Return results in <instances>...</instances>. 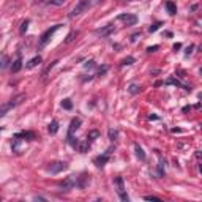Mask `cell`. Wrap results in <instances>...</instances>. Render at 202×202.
Listing matches in <instances>:
<instances>
[{
	"instance_id": "obj_33",
	"label": "cell",
	"mask_w": 202,
	"mask_h": 202,
	"mask_svg": "<svg viewBox=\"0 0 202 202\" xmlns=\"http://www.w3.org/2000/svg\"><path fill=\"white\" fill-rule=\"evenodd\" d=\"M74 35H76V32H71L68 35V38H67V43H71L73 40H74Z\"/></svg>"
},
{
	"instance_id": "obj_23",
	"label": "cell",
	"mask_w": 202,
	"mask_h": 202,
	"mask_svg": "<svg viewBox=\"0 0 202 202\" xmlns=\"http://www.w3.org/2000/svg\"><path fill=\"white\" fill-rule=\"evenodd\" d=\"M161 27V22H155V24H152L150 27H149V32L150 33H153V32H156L158 29Z\"/></svg>"
},
{
	"instance_id": "obj_39",
	"label": "cell",
	"mask_w": 202,
	"mask_h": 202,
	"mask_svg": "<svg viewBox=\"0 0 202 202\" xmlns=\"http://www.w3.org/2000/svg\"><path fill=\"white\" fill-rule=\"evenodd\" d=\"M199 49H201V52H202V44H201V46H199Z\"/></svg>"
},
{
	"instance_id": "obj_26",
	"label": "cell",
	"mask_w": 202,
	"mask_h": 202,
	"mask_svg": "<svg viewBox=\"0 0 202 202\" xmlns=\"http://www.w3.org/2000/svg\"><path fill=\"white\" fill-rule=\"evenodd\" d=\"M107 69H109V67H106V65H104V67H101L98 69V73H96V76H104L107 73Z\"/></svg>"
},
{
	"instance_id": "obj_14",
	"label": "cell",
	"mask_w": 202,
	"mask_h": 202,
	"mask_svg": "<svg viewBox=\"0 0 202 202\" xmlns=\"http://www.w3.org/2000/svg\"><path fill=\"white\" fill-rule=\"evenodd\" d=\"M41 55H36V57H33V59L32 60H30L29 62V63H27V68H29V69H32V68H35V67H36V65H40L41 63Z\"/></svg>"
},
{
	"instance_id": "obj_22",
	"label": "cell",
	"mask_w": 202,
	"mask_h": 202,
	"mask_svg": "<svg viewBox=\"0 0 202 202\" xmlns=\"http://www.w3.org/2000/svg\"><path fill=\"white\" fill-rule=\"evenodd\" d=\"M98 137H100V131L93 130V131L88 133V139H90V141H95V139H98Z\"/></svg>"
},
{
	"instance_id": "obj_40",
	"label": "cell",
	"mask_w": 202,
	"mask_h": 202,
	"mask_svg": "<svg viewBox=\"0 0 202 202\" xmlns=\"http://www.w3.org/2000/svg\"><path fill=\"white\" fill-rule=\"evenodd\" d=\"M36 2H44V0H36Z\"/></svg>"
},
{
	"instance_id": "obj_38",
	"label": "cell",
	"mask_w": 202,
	"mask_h": 202,
	"mask_svg": "<svg viewBox=\"0 0 202 202\" xmlns=\"http://www.w3.org/2000/svg\"><path fill=\"white\" fill-rule=\"evenodd\" d=\"M199 170H201V174H202V164H199Z\"/></svg>"
},
{
	"instance_id": "obj_7",
	"label": "cell",
	"mask_w": 202,
	"mask_h": 202,
	"mask_svg": "<svg viewBox=\"0 0 202 202\" xmlns=\"http://www.w3.org/2000/svg\"><path fill=\"white\" fill-rule=\"evenodd\" d=\"M114 30H115L114 24H107V25H104V27H100V29H96L95 33H96V35H101V36H107V35L112 33Z\"/></svg>"
},
{
	"instance_id": "obj_17",
	"label": "cell",
	"mask_w": 202,
	"mask_h": 202,
	"mask_svg": "<svg viewBox=\"0 0 202 202\" xmlns=\"http://www.w3.org/2000/svg\"><path fill=\"white\" fill-rule=\"evenodd\" d=\"M77 149H79L81 153H85V152H88V149H90V144H88V139L87 141H82L79 142V145H77Z\"/></svg>"
},
{
	"instance_id": "obj_11",
	"label": "cell",
	"mask_w": 202,
	"mask_h": 202,
	"mask_svg": "<svg viewBox=\"0 0 202 202\" xmlns=\"http://www.w3.org/2000/svg\"><path fill=\"white\" fill-rule=\"evenodd\" d=\"M166 84H168V85H177V87H182V88H185L186 92H191V88H189V87H186V85H183V84H182L178 79H174V77H169V79L166 81Z\"/></svg>"
},
{
	"instance_id": "obj_15",
	"label": "cell",
	"mask_w": 202,
	"mask_h": 202,
	"mask_svg": "<svg viewBox=\"0 0 202 202\" xmlns=\"http://www.w3.org/2000/svg\"><path fill=\"white\" fill-rule=\"evenodd\" d=\"M166 10H168V13L170 16H174V14H177V6L174 2H166Z\"/></svg>"
},
{
	"instance_id": "obj_37",
	"label": "cell",
	"mask_w": 202,
	"mask_h": 202,
	"mask_svg": "<svg viewBox=\"0 0 202 202\" xmlns=\"http://www.w3.org/2000/svg\"><path fill=\"white\" fill-rule=\"evenodd\" d=\"M196 158H202V152H196Z\"/></svg>"
},
{
	"instance_id": "obj_13",
	"label": "cell",
	"mask_w": 202,
	"mask_h": 202,
	"mask_svg": "<svg viewBox=\"0 0 202 202\" xmlns=\"http://www.w3.org/2000/svg\"><path fill=\"white\" fill-rule=\"evenodd\" d=\"M21 68H22V59H21V57H18V59L13 62V65H11V71L18 73V71H21Z\"/></svg>"
},
{
	"instance_id": "obj_20",
	"label": "cell",
	"mask_w": 202,
	"mask_h": 202,
	"mask_svg": "<svg viewBox=\"0 0 202 202\" xmlns=\"http://www.w3.org/2000/svg\"><path fill=\"white\" fill-rule=\"evenodd\" d=\"M107 134H109V139L112 142L115 141V139L119 137V131L117 130H114V128H109V131H107Z\"/></svg>"
},
{
	"instance_id": "obj_8",
	"label": "cell",
	"mask_w": 202,
	"mask_h": 202,
	"mask_svg": "<svg viewBox=\"0 0 202 202\" xmlns=\"http://www.w3.org/2000/svg\"><path fill=\"white\" fill-rule=\"evenodd\" d=\"M74 186H77V177L76 175H69L67 180L62 183V188L63 189H71V188H74Z\"/></svg>"
},
{
	"instance_id": "obj_6",
	"label": "cell",
	"mask_w": 202,
	"mask_h": 202,
	"mask_svg": "<svg viewBox=\"0 0 202 202\" xmlns=\"http://www.w3.org/2000/svg\"><path fill=\"white\" fill-rule=\"evenodd\" d=\"M68 168V164L67 163H63V161H55V163H52V164L48 168V170L50 174H59V172H62V170H65Z\"/></svg>"
},
{
	"instance_id": "obj_28",
	"label": "cell",
	"mask_w": 202,
	"mask_h": 202,
	"mask_svg": "<svg viewBox=\"0 0 202 202\" xmlns=\"http://www.w3.org/2000/svg\"><path fill=\"white\" fill-rule=\"evenodd\" d=\"M29 24H30V21H29V19L22 22V25H21V33H25V30L29 29Z\"/></svg>"
},
{
	"instance_id": "obj_30",
	"label": "cell",
	"mask_w": 202,
	"mask_h": 202,
	"mask_svg": "<svg viewBox=\"0 0 202 202\" xmlns=\"http://www.w3.org/2000/svg\"><path fill=\"white\" fill-rule=\"evenodd\" d=\"M193 49H194V44H189L188 48L185 49V55H189V54L193 52Z\"/></svg>"
},
{
	"instance_id": "obj_18",
	"label": "cell",
	"mask_w": 202,
	"mask_h": 202,
	"mask_svg": "<svg viewBox=\"0 0 202 202\" xmlns=\"http://www.w3.org/2000/svg\"><path fill=\"white\" fill-rule=\"evenodd\" d=\"M128 92H130L131 95H136V93L141 92V87H139L137 84H130V87H128Z\"/></svg>"
},
{
	"instance_id": "obj_19",
	"label": "cell",
	"mask_w": 202,
	"mask_h": 202,
	"mask_svg": "<svg viewBox=\"0 0 202 202\" xmlns=\"http://www.w3.org/2000/svg\"><path fill=\"white\" fill-rule=\"evenodd\" d=\"M62 107H63V109H67V111L73 109V103H71V100H69V98H65L63 101H62Z\"/></svg>"
},
{
	"instance_id": "obj_2",
	"label": "cell",
	"mask_w": 202,
	"mask_h": 202,
	"mask_svg": "<svg viewBox=\"0 0 202 202\" xmlns=\"http://www.w3.org/2000/svg\"><path fill=\"white\" fill-rule=\"evenodd\" d=\"M92 6V3H90V0H81L79 3L76 5V8L71 11V13L68 14L69 18H76V16H79V14H82L85 10H88Z\"/></svg>"
},
{
	"instance_id": "obj_9",
	"label": "cell",
	"mask_w": 202,
	"mask_h": 202,
	"mask_svg": "<svg viewBox=\"0 0 202 202\" xmlns=\"http://www.w3.org/2000/svg\"><path fill=\"white\" fill-rule=\"evenodd\" d=\"M88 183H90V175H88V174L82 172L81 177H77V186H79V188H85Z\"/></svg>"
},
{
	"instance_id": "obj_36",
	"label": "cell",
	"mask_w": 202,
	"mask_h": 202,
	"mask_svg": "<svg viewBox=\"0 0 202 202\" xmlns=\"http://www.w3.org/2000/svg\"><path fill=\"white\" fill-rule=\"evenodd\" d=\"M180 48H182V44H180V43H175V44H174V50H178Z\"/></svg>"
},
{
	"instance_id": "obj_16",
	"label": "cell",
	"mask_w": 202,
	"mask_h": 202,
	"mask_svg": "<svg viewBox=\"0 0 202 202\" xmlns=\"http://www.w3.org/2000/svg\"><path fill=\"white\" fill-rule=\"evenodd\" d=\"M48 131L50 134H55L57 131H59V122H57V120H52V122L49 123V126H48Z\"/></svg>"
},
{
	"instance_id": "obj_10",
	"label": "cell",
	"mask_w": 202,
	"mask_h": 202,
	"mask_svg": "<svg viewBox=\"0 0 202 202\" xmlns=\"http://www.w3.org/2000/svg\"><path fill=\"white\" fill-rule=\"evenodd\" d=\"M109 161V153H104V155H100V156H96L93 163H95V166H98V168H103L106 163Z\"/></svg>"
},
{
	"instance_id": "obj_5",
	"label": "cell",
	"mask_w": 202,
	"mask_h": 202,
	"mask_svg": "<svg viewBox=\"0 0 202 202\" xmlns=\"http://www.w3.org/2000/svg\"><path fill=\"white\" fill-rule=\"evenodd\" d=\"M114 182H115V185H117V193H119L120 199L128 202V201H130V197H128V194L125 193V182H123V178L122 177H117Z\"/></svg>"
},
{
	"instance_id": "obj_12",
	"label": "cell",
	"mask_w": 202,
	"mask_h": 202,
	"mask_svg": "<svg viewBox=\"0 0 202 202\" xmlns=\"http://www.w3.org/2000/svg\"><path fill=\"white\" fill-rule=\"evenodd\" d=\"M134 153H136V156H137V160L145 161V152L142 150V147L139 145V144H134Z\"/></svg>"
},
{
	"instance_id": "obj_32",
	"label": "cell",
	"mask_w": 202,
	"mask_h": 202,
	"mask_svg": "<svg viewBox=\"0 0 202 202\" xmlns=\"http://www.w3.org/2000/svg\"><path fill=\"white\" fill-rule=\"evenodd\" d=\"M8 62H10V59L6 55H3V63H2V68H6L8 67Z\"/></svg>"
},
{
	"instance_id": "obj_41",
	"label": "cell",
	"mask_w": 202,
	"mask_h": 202,
	"mask_svg": "<svg viewBox=\"0 0 202 202\" xmlns=\"http://www.w3.org/2000/svg\"><path fill=\"white\" fill-rule=\"evenodd\" d=\"M201 73H202V69H201Z\"/></svg>"
},
{
	"instance_id": "obj_3",
	"label": "cell",
	"mask_w": 202,
	"mask_h": 202,
	"mask_svg": "<svg viewBox=\"0 0 202 202\" xmlns=\"http://www.w3.org/2000/svg\"><path fill=\"white\" fill-rule=\"evenodd\" d=\"M59 29H60V24H57V25H52V27H50V29H48V30H46V32L41 35V38H40V48H43V46H44L46 43H48V41L50 40V36H52V35L55 33Z\"/></svg>"
},
{
	"instance_id": "obj_34",
	"label": "cell",
	"mask_w": 202,
	"mask_h": 202,
	"mask_svg": "<svg viewBox=\"0 0 202 202\" xmlns=\"http://www.w3.org/2000/svg\"><path fill=\"white\" fill-rule=\"evenodd\" d=\"M139 35H141V33H134V35H131V43H134L136 40H137V36H139Z\"/></svg>"
},
{
	"instance_id": "obj_35",
	"label": "cell",
	"mask_w": 202,
	"mask_h": 202,
	"mask_svg": "<svg viewBox=\"0 0 202 202\" xmlns=\"http://www.w3.org/2000/svg\"><path fill=\"white\" fill-rule=\"evenodd\" d=\"M101 2H104V0H90L92 6H93V5H98V3H101Z\"/></svg>"
},
{
	"instance_id": "obj_1",
	"label": "cell",
	"mask_w": 202,
	"mask_h": 202,
	"mask_svg": "<svg viewBox=\"0 0 202 202\" xmlns=\"http://www.w3.org/2000/svg\"><path fill=\"white\" fill-rule=\"evenodd\" d=\"M81 126V119H73L71 120V123H69V130H68V136H67V141H68V144L71 147H76L79 145V141H74V137H73V136H74V133L77 131V128Z\"/></svg>"
},
{
	"instance_id": "obj_29",
	"label": "cell",
	"mask_w": 202,
	"mask_h": 202,
	"mask_svg": "<svg viewBox=\"0 0 202 202\" xmlns=\"http://www.w3.org/2000/svg\"><path fill=\"white\" fill-rule=\"evenodd\" d=\"M144 199H145V201H156V202H161V197H156V196H145Z\"/></svg>"
},
{
	"instance_id": "obj_31",
	"label": "cell",
	"mask_w": 202,
	"mask_h": 202,
	"mask_svg": "<svg viewBox=\"0 0 202 202\" xmlns=\"http://www.w3.org/2000/svg\"><path fill=\"white\" fill-rule=\"evenodd\" d=\"M158 49H160V46L155 44V46H150V48H147V52H155V50H158Z\"/></svg>"
},
{
	"instance_id": "obj_24",
	"label": "cell",
	"mask_w": 202,
	"mask_h": 202,
	"mask_svg": "<svg viewBox=\"0 0 202 202\" xmlns=\"http://www.w3.org/2000/svg\"><path fill=\"white\" fill-rule=\"evenodd\" d=\"M158 175L160 177H163L164 175V161H160V164H158Z\"/></svg>"
},
{
	"instance_id": "obj_27",
	"label": "cell",
	"mask_w": 202,
	"mask_h": 202,
	"mask_svg": "<svg viewBox=\"0 0 202 202\" xmlns=\"http://www.w3.org/2000/svg\"><path fill=\"white\" fill-rule=\"evenodd\" d=\"M49 3L54 5V6H62L65 3V0H49Z\"/></svg>"
},
{
	"instance_id": "obj_21",
	"label": "cell",
	"mask_w": 202,
	"mask_h": 202,
	"mask_svg": "<svg viewBox=\"0 0 202 202\" xmlns=\"http://www.w3.org/2000/svg\"><path fill=\"white\" fill-rule=\"evenodd\" d=\"M134 63V57H126V59H123L120 62V67H125V65H131Z\"/></svg>"
},
{
	"instance_id": "obj_4",
	"label": "cell",
	"mask_w": 202,
	"mask_h": 202,
	"mask_svg": "<svg viewBox=\"0 0 202 202\" xmlns=\"http://www.w3.org/2000/svg\"><path fill=\"white\" fill-rule=\"evenodd\" d=\"M117 21L123 22L125 25H134L137 22V16L136 14H131V13H122L117 16Z\"/></svg>"
},
{
	"instance_id": "obj_25",
	"label": "cell",
	"mask_w": 202,
	"mask_h": 202,
	"mask_svg": "<svg viewBox=\"0 0 202 202\" xmlns=\"http://www.w3.org/2000/svg\"><path fill=\"white\" fill-rule=\"evenodd\" d=\"M95 67H96V63L93 60H88V62H85V63H84V68L85 69H93Z\"/></svg>"
}]
</instances>
